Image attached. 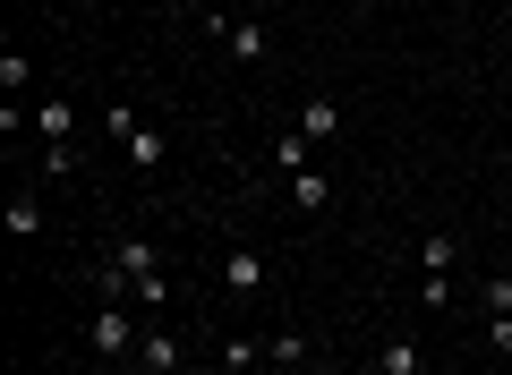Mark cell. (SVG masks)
<instances>
[{
	"label": "cell",
	"mask_w": 512,
	"mask_h": 375,
	"mask_svg": "<svg viewBox=\"0 0 512 375\" xmlns=\"http://www.w3.org/2000/svg\"><path fill=\"white\" fill-rule=\"evenodd\" d=\"M111 265H120L128 299L146 307V316H163V307H171V282H163V265H154V239H120V248H111Z\"/></svg>",
	"instance_id": "1"
},
{
	"label": "cell",
	"mask_w": 512,
	"mask_h": 375,
	"mask_svg": "<svg viewBox=\"0 0 512 375\" xmlns=\"http://www.w3.org/2000/svg\"><path fill=\"white\" fill-rule=\"evenodd\" d=\"M137 341H146V324L128 316L120 299H103V316H94V350H103V358H137Z\"/></svg>",
	"instance_id": "2"
},
{
	"label": "cell",
	"mask_w": 512,
	"mask_h": 375,
	"mask_svg": "<svg viewBox=\"0 0 512 375\" xmlns=\"http://www.w3.org/2000/svg\"><path fill=\"white\" fill-rule=\"evenodd\" d=\"M214 43H222L231 60H265V52H274V35H265L256 18H222V9H214Z\"/></svg>",
	"instance_id": "3"
},
{
	"label": "cell",
	"mask_w": 512,
	"mask_h": 375,
	"mask_svg": "<svg viewBox=\"0 0 512 375\" xmlns=\"http://www.w3.org/2000/svg\"><path fill=\"white\" fill-rule=\"evenodd\" d=\"M427 307H444V299H453V265H461V248H453V239H444V231H427Z\"/></svg>",
	"instance_id": "4"
},
{
	"label": "cell",
	"mask_w": 512,
	"mask_h": 375,
	"mask_svg": "<svg viewBox=\"0 0 512 375\" xmlns=\"http://www.w3.org/2000/svg\"><path fill=\"white\" fill-rule=\"evenodd\" d=\"M291 128H299V137H316V145H333V137H342V103H333V94H308Z\"/></svg>",
	"instance_id": "5"
},
{
	"label": "cell",
	"mask_w": 512,
	"mask_h": 375,
	"mask_svg": "<svg viewBox=\"0 0 512 375\" xmlns=\"http://www.w3.org/2000/svg\"><path fill=\"white\" fill-rule=\"evenodd\" d=\"M222 290H231V299H256V290H265V256L231 248V256H222Z\"/></svg>",
	"instance_id": "6"
},
{
	"label": "cell",
	"mask_w": 512,
	"mask_h": 375,
	"mask_svg": "<svg viewBox=\"0 0 512 375\" xmlns=\"http://www.w3.org/2000/svg\"><path fill=\"white\" fill-rule=\"evenodd\" d=\"M291 205H299V214H325V205H333V179L316 171V162H308V171H291Z\"/></svg>",
	"instance_id": "7"
},
{
	"label": "cell",
	"mask_w": 512,
	"mask_h": 375,
	"mask_svg": "<svg viewBox=\"0 0 512 375\" xmlns=\"http://www.w3.org/2000/svg\"><path fill=\"white\" fill-rule=\"evenodd\" d=\"M137 358H146L154 375H171V367H180V333H171V324H146V341H137Z\"/></svg>",
	"instance_id": "8"
},
{
	"label": "cell",
	"mask_w": 512,
	"mask_h": 375,
	"mask_svg": "<svg viewBox=\"0 0 512 375\" xmlns=\"http://www.w3.org/2000/svg\"><path fill=\"white\" fill-rule=\"evenodd\" d=\"M419 367H427V358H419V341H410V333H393L376 350V375H419Z\"/></svg>",
	"instance_id": "9"
},
{
	"label": "cell",
	"mask_w": 512,
	"mask_h": 375,
	"mask_svg": "<svg viewBox=\"0 0 512 375\" xmlns=\"http://www.w3.org/2000/svg\"><path fill=\"white\" fill-rule=\"evenodd\" d=\"M35 128H43V145H69L77 137V103H60V94H52V103L35 111Z\"/></svg>",
	"instance_id": "10"
},
{
	"label": "cell",
	"mask_w": 512,
	"mask_h": 375,
	"mask_svg": "<svg viewBox=\"0 0 512 375\" xmlns=\"http://www.w3.org/2000/svg\"><path fill=\"white\" fill-rule=\"evenodd\" d=\"M274 162H282V171H308V162H316V137H299V128H282V137H274Z\"/></svg>",
	"instance_id": "11"
},
{
	"label": "cell",
	"mask_w": 512,
	"mask_h": 375,
	"mask_svg": "<svg viewBox=\"0 0 512 375\" xmlns=\"http://www.w3.org/2000/svg\"><path fill=\"white\" fill-rule=\"evenodd\" d=\"M163 154H171V137H163V128H137V137H128V162H146V171H154Z\"/></svg>",
	"instance_id": "12"
},
{
	"label": "cell",
	"mask_w": 512,
	"mask_h": 375,
	"mask_svg": "<svg viewBox=\"0 0 512 375\" xmlns=\"http://www.w3.org/2000/svg\"><path fill=\"white\" fill-rule=\"evenodd\" d=\"M9 231L35 239V231H43V197H18V205H9Z\"/></svg>",
	"instance_id": "13"
},
{
	"label": "cell",
	"mask_w": 512,
	"mask_h": 375,
	"mask_svg": "<svg viewBox=\"0 0 512 375\" xmlns=\"http://www.w3.org/2000/svg\"><path fill=\"white\" fill-rule=\"evenodd\" d=\"M256 358H265V341H248V333L222 341V367H256Z\"/></svg>",
	"instance_id": "14"
},
{
	"label": "cell",
	"mask_w": 512,
	"mask_h": 375,
	"mask_svg": "<svg viewBox=\"0 0 512 375\" xmlns=\"http://www.w3.org/2000/svg\"><path fill=\"white\" fill-rule=\"evenodd\" d=\"M265 358H282V367H299V358H308V333H274V341H265Z\"/></svg>",
	"instance_id": "15"
},
{
	"label": "cell",
	"mask_w": 512,
	"mask_h": 375,
	"mask_svg": "<svg viewBox=\"0 0 512 375\" xmlns=\"http://www.w3.org/2000/svg\"><path fill=\"white\" fill-rule=\"evenodd\" d=\"M26 77H35V60H26V52H0V86L18 94V86H26Z\"/></svg>",
	"instance_id": "16"
},
{
	"label": "cell",
	"mask_w": 512,
	"mask_h": 375,
	"mask_svg": "<svg viewBox=\"0 0 512 375\" xmlns=\"http://www.w3.org/2000/svg\"><path fill=\"white\" fill-rule=\"evenodd\" d=\"M103 128H111V137L128 145V137H137V128H146V120H137V111H128V103H111V111H103Z\"/></svg>",
	"instance_id": "17"
},
{
	"label": "cell",
	"mask_w": 512,
	"mask_h": 375,
	"mask_svg": "<svg viewBox=\"0 0 512 375\" xmlns=\"http://www.w3.org/2000/svg\"><path fill=\"white\" fill-rule=\"evenodd\" d=\"M487 350H495V358H512V316H487Z\"/></svg>",
	"instance_id": "18"
},
{
	"label": "cell",
	"mask_w": 512,
	"mask_h": 375,
	"mask_svg": "<svg viewBox=\"0 0 512 375\" xmlns=\"http://www.w3.org/2000/svg\"><path fill=\"white\" fill-rule=\"evenodd\" d=\"M128 375H154V367H146V358H128Z\"/></svg>",
	"instance_id": "19"
},
{
	"label": "cell",
	"mask_w": 512,
	"mask_h": 375,
	"mask_svg": "<svg viewBox=\"0 0 512 375\" xmlns=\"http://www.w3.org/2000/svg\"><path fill=\"white\" fill-rule=\"evenodd\" d=\"M171 375H188V367H171Z\"/></svg>",
	"instance_id": "20"
},
{
	"label": "cell",
	"mask_w": 512,
	"mask_h": 375,
	"mask_svg": "<svg viewBox=\"0 0 512 375\" xmlns=\"http://www.w3.org/2000/svg\"><path fill=\"white\" fill-rule=\"evenodd\" d=\"M325 375H342V367H325Z\"/></svg>",
	"instance_id": "21"
}]
</instances>
